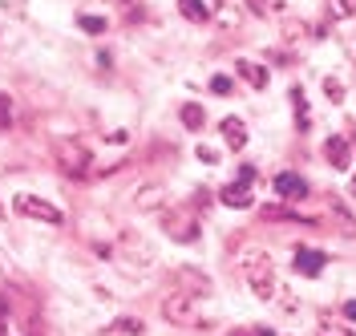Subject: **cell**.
Listing matches in <instances>:
<instances>
[{
    "instance_id": "6da1fadb",
    "label": "cell",
    "mask_w": 356,
    "mask_h": 336,
    "mask_svg": "<svg viewBox=\"0 0 356 336\" xmlns=\"http://www.w3.org/2000/svg\"><path fill=\"white\" fill-rule=\"evenodd\" d=\"M239 268H243L247 284L255 288V296H259V300H275V291H284L280 284H275V268H271V255H267V251H259V247H247L243 259H239Z\"/></svg>"
},
{
    "instance_id": "7a4b0ae2",
    "label": "cell",
    "mask_w": 356,
    "mask_h": 336,
    "mask_svg": "<svg viewBox=\"0 0 356 336\" xmlns=\"http://www.w3.org/2000/svg\"><path fill=\"white\" fill-rule=\"evenodd\" d=\"M162 316L178 328H202L199 324V291H170L162 300Z\"/></svg>"
},
{
    "instance_id": "3957f363",
    "label": "cell",
    "mask_w": 356,
    "mask_h": 336,
    "mask_svg": "<svg viewBox=\"0 0 356 336\" xmlns=\"http://www.w3.org/2000/svg\"><path fill=\"white\" fill-rule=\"evenodd\" d=\"M53 154H57V166H61V175L69 179H86L89 170H93V158L81 142H73V138H61L57 146H53Z\"/></svg>"
},
{
    "instance_id": "277c9868",
    "label": "cell",
    "mask_w": 356,
    "mask_h": 336,
    "mask_svg": "<svg viewBox=\"0 0 356 336\" xmlns=\"http://www.w3.org/2000/svg\"><path fill=\"white\" fill-rule=\"evenodd\" d=\"M17 215H24V219H37V223L44 227H61L65 223V215H61V207H53V202L37 199V195H17Z\"/></svg>"
},
{
    "instance_id": "5b68a950",
    "label": "cell",
    "mask_w": 356,
    "mask_h": 336,
    "mask_svg": "<svg viewBox=\"0 0 356 336\" xmlns=\"http://www.w3.org/2000/svg\"><path fill=\"white\" fill-rule=\"evenodd\" d=\"M118 255H122V259H130V264H138V268H150V259H154L150 243H146L142 235H134V231H126V235H122V243H118Z\"/></svg>"
},
{
    "instance_id": "8992f818",
    "label": "cell",
    "mask_w": 356,
    "mask_h": 336,
    "mask_svg": "<svg viewBox=\"0 0 356 336\" xmlns=\"http://www.w3.org/2000/svg\"><path fill=\"white\" fill-rule=\"evenodd\" d=\"M275 195L284 202H300V199H308V182L300 179V175H291V170H284V175H275Z\"/></svg>"
},
{
    "instance_id": "52a82bcc",
    "label": "cell",
    "mask_w": 356,
    "mask_h": 336,
    "mask_svg": "<svg viewBox=\"0 0 356 336\" xmlns=\"http://www.w3.org/2000/svg\"><path fill=\"white\" fill-rule=\"evenodd\" d=\"M166 235H170V239H178V243H195V239H199V227H195V219H191V215H170V211H166Z\"/></svg>"
},
{
    "instance_id": "ba28073f",
    "label": "cell",
    "mask_w": 356,
    "mask_h": 336,
    "mask_svg": "<svg viewBox=\"0 0 356 336\" xmlns=\"http://www.w3.org/2000/svg\"><path fill=\"white\" fill-rule=\"evenodd\" d=\"M324 158L332 162L336 170H348V166H353V142L340 138V134H332L328 142H324Z\"/></svg>"
},
{
    "instance_id": "9c48e42d",
    "label": "cell",
    "mask_w": 356,
    "mask_h": 336,
    "mask_svg": "<svg viewBox=\"0 0 356 336\" xmlns=\"http://www.w3.org/2000/svg\"><path fill=\"white\" fill-rule=\"evenodd\" d=\"M235 77H239V81H247L251 90H267V69L259 65V61H247V57H239V61H235Z\"/></svg>"
},
{
    "instance_id": "30bf717a",
    "label": "cell",
    "mask_w": 356,
    "mask_h": 336,
    "mask_svg": "<svg viewBox=\"0 0 356 336\" xmlns=\"http://www.w3.org/2000/svg\"><path fill=\"white\" fill-rule=\"evenodd\" d=\"M324 264H328L324 251H312V247H300V251H296V271H300V275H320Z\"/></svg>"
},
{
    "instance_id": "8fae6325",
    "label": "cell",
    "mask_w": 356,
    "mask_h": 336,
    "mask_svg": "<svg viewBox=\"0 0 356 336\" xmlns=\"http://www.w3.org/2000/svg\"><path fill=\"white\" fill-rule=\"evenodd\" d=\"M219 199L227 202V207H239V211L255 202V199H251V182H227V186L219 191Z\"/></svg>"
},
{
    "instance_id": "7c38bea8",
    "label": "cell",
    "mask_w": 356,
    "mask_h": 336,
    "mask_svg": "<svg viewBox=\"0 0 356 336\" xmlns=\"http://www.w3.org/2000/svg\"><path fill=\"white\" fill-rule=\"evenodd\" d=\"M219 130H222V142H227L231 150H243L247 146V126L239 122V118H222Z\"/></svg>"
},
{
    "instance_id": "4fadbf2b",
    "label": "cell",
    "mask_w": 356,
    "mask_h": 336,
    "mask_svg": "<svg viewBox=\"0 0 356 336\" xmlns=\"http://www.w3.org/2000/svg\"><path fill=\"white\" fill-rule=\"evenodd\" d=\"M324 13H328V21L344 24L356 17V0H324Z\"/></svg>"
},
{
    "instance_id": "5bb4252c",
    "label": "cell",
    "mask_w": 356,
    "mask_h": 336,
    "mask_svg": "<svg viewBox=\"0 0 356 336\" xmlns=\"http://www.w3.org/2000/svg\"><path fill=\"white\" fill-rule=\"evenodd\" d=\"M178 13H182L191 24H207L211 21V8H207L202 0H178Z\"/></svg>"
},
{
    "instance_id": "9a60e30c",
    "label": "cell",
    "mask_w": 356,
    "mask_h": 336,
    "mask_svg": "<svg viewBox=\"0 0 356 336\" xmlns=\"http://www.w3.org/2000/svg\"><path fill=\"white\" fill-rule=\"evenodd\" d=\"M178 118H182L186 130H202V126H207V110H202L199 102H186V106L178 110Z\"/></svg>"
},
{
    "instance_id": "2e32d148",
    "label": "cell",
    "mask_w": 356,
    "mask_h": 336,
    "mask_svg": "<svg viewBox=\"0 0 356 336\" xmlns=\"http://www.w3.org/2000/svg\"><path fill=\"white\" fill-rule=\"evenodd\" d=\"M138 211H158L162 202H166V195H162V186H146V191H138Z\"/></svg>"
},
{
    "instance_id": "e0dca14e",
    "label": "cell",
    "mask_w": 356,
    "mask_h": 336,
    "mask_svg": "<svg viewBox=\"0 0 356 336\" xmlns=\"http://www.w3.org/2000/svg\"><path fill=\"white\" fill-rule=\"evenodd\" d=\"M110 333L113 336H142V333H146V324H142V320H134V316H118Z\"/></svg>"
},
{
    "instance_id": "ac0fdd59",
    "label": "cell",
    "mask_w": 356,
    "mask_h": 336,
    "mask_svg": "<svg viewBox=\"0 0 356 336\" xmlns=\"http://www.w3.org/2000/svg\"><path fill=\"white\" fill-rule=\"evenodd\" d=\"M291 106H296V122H300V130H308V102H304V90H291Z\"/></svg>"
},
{
    "instance_id": "d6986e66",
    "label": "cell",
    "mask_w": 356,
    "mask_h": 336,
    "mask_svg": "<svg viewBox=\"0 0 356 336\" xmlns=\"http://www.w3.org/2000/svg\"><path fill=\"white\" fill-rule=\"evenodd\" d=\"M77 24L86 29L89 37H102V33H106V17H89V13H81V17H77Z\"/></svg>"
},
{
    "instance_id": "ffe728a7",
    "label": "cell",
    "mask_w": 356,
    "mask_h": 336,
    "mask_svg": "<svg viewBox=\"0 0 356 336\" xmlns=\"http://www.w3.org/2000/svg\"><path fill=\"white\" fill-rule=\"evenodd\" d=\"M8 126H13V97L0 93V130H8Z\"/></svg>"
},
{
    "instance_id": "44dd1931",
    "label": "cell",
    "mask_w": 356,
    "mask_h": 336,
    "mask_svg": "<svg viewBox=\"0 0 356 336\" xmlns=\"http://www.w3.org/2000/svg\"><path fill=\"white\" fill-rule=\"evenodd\" d=\"M316 336H353L348 328H340V324H328V320H320L316 324Z\"/></svg>"
},
{
    "instance_id": "7402d4cb",
    "label": "cell",
    "mask_w": 356,
    "mask_h": 336,
    "mask_svg": "<svg viewBox=\"0 0 356 336\" xmlns=\"http://www.w3.org/2000/svg\"><path fill=\"white\" fill-rule=\"evenodd\" d=\"M324 93H328L332 102H344V86H340L336 77H324Z\"/></svg>"
},
{
    "instance_id": "603a6c76",
    "label": "cell",
    "mask_w": 356,
    "mask_h": 336,
    "mask_svg": "<svg viewBox=\"0 0 356 336\" xmlns=\"http://www.w3.org/2000/svg\"><path fill=\"white\" fill-rule=\"evenodd\" d=\"M247 8H251L255 17H267V13H275V4H271V0H247Z\"/></svg>"
},
{
    "instance_id": "cb8c5ba5",
    "label": "cell",
    "mask_w": 356,
    "mask_h": 336,
    "mask_svg": "<svg viewBox=\"0 0 356 336\" xmlns=\"http://www.w3.org/2000/svg\"><path fill=\"white\" fill-rule=\"evenodd\" d=\"M231 86H235V81H231V77H222V73H219V77H211V90H215V93H231Z\"/></svg>"
},
{
    "instance_id": "d4e9b609",
    "label": "cell",
    "mask_w": 356,
    "mask_h": 336,
    "mask_svg": "<svg viewBox=\"0 0 356 336\" xmlns=\"http://www.w3.org/2000/svg\"><path fill=\"white\" fill-rule=\"evenodd\" d=\"M199 162H207V166H215V162H219V154H215V146H199Z\"/></svg>"
},
{
    "instance_id": "484cf974",
    "label": "cell",
    "mask_w": 356,
    "mask_h": 336,
    "mask_svg": "<svg viewBox=\"0 0 356 336\" xmlns=\"http://www.w3.org/2000/svg\"><path fill=\"white\" fill-rule=\"evenodd\" d=\"M0 8H4V13H13V17H21V13H24V0H0Z\"/></svg>"
},
{
    "instance_id": "4316f807",
    "label": "cell",
    "mask_w": 356,
    "mask_h": 336,
    "mask_svg": "<svg viewBox=\"0 0 356 336\" xmlns=\"http://www.w3.org/2000/svg\"><path fill=\"white\" fill-rule=\"evenodd\" d=\"M344 49H348V57L356 61V24L348 29V33H344Z\"/></svg>"
},
{
    "instance_id": "83f0119b",
    "label": "cell",
    "mask_w": 356,
    "mask_h": 336,
    "mask_svg": "<svg viewBox=\"0 0 356 336\" xmlns=\"http://www.w3.org/2000/svg\"><path fill=\"white\" fill-rule=\"evenodd\" d=\"M239 182H255V166H243L239 170Z\"/></svg>"
},
{
    "instance_id": "f1b7e54d",
    "label": "cell",
    "mask_w": 356,
    "mask_h": 336,
    "mask_svg": "<svg viewBox=\"0 0 356 336\" xmlns=\"http://www.w3.org/2000/svg\"><path fill=\"white\" fill-rule=\"evenodd\" d=\"M344 320H353V324H356V300H348V304H344Z\"/></svg>"
},
{
    "instance_id": "f546056e",
    "label": "cell",
    "mask_w": 356,
    "mask_h": 336,
    "mask_svg": "<svg viewBox=\"0 0 356 336\" xmlns=\"http://www.w3.org/2000/svg\"><path fill=\"white\" fill-rule=\"evenodd\" d=\"M0 320H8V300L0 296Z\"/></svg>"
},
{
    "instance_id": "4dcf8cb0",
    "label": "cell",
    "mask_w": 356,
    "mask_h": 336,
    "mask_svg": "<svg viewBox=\"0 0 356 336\" xmlns=\"http://www.w3.org/2000/svg\"><path fill=\"white\" fill-rule=\"evenodd\" d=\"M4 215H8V211H4V202H0V219H4Z\"/></svg>"
},
{
    "instance_id": "1f68e13d",
    "label": "cell",
    "mask_w": 356,
    "mask_h": 336,
    "mask_svg": "<svg viewBox=\"0 0 356 336\" xmlns=\"http://www.w3.org/2000/svg\"><path fill=\"white\" fill-rule=\"evenodd\" d=\"M353 199H356V175H353Z\"/></svg>"
},
{
    "instance_id": "d6a6232c",
    "label": "cell",
    "mask_w": 356,
    "mask_h": 336,
    "mask_svg": "<svg viewBox=\"0 0 356 336\" xmlns=\"http://www.w3.org/2000/svg\"><path fill=\"white\" fill-rule=\"evenodd\" d=\"M239 336H243V333H239Z\"/></svg>"
}]
</instances>
